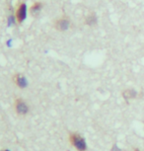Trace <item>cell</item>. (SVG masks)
Masks as SVG:
<instances>
[{
    "mask_svg": "<svg viewBox=\"0 0 144 151\" xmlns=\"http://www.w3.org/2000/svg\"><path fill=\"white\" fill-rule=\"evenodd\" d=\"M68 139L70 144L75 148L76 151H87L88 150V145H87L86 139L84 136H82L77 132H69Z\"/></svg>",
    "mask_w": 144,
    "mask_h": 151,
    "instance_id": "obj_1",
    "label": "cell"
},
{
    "mask_svg": "<svg viewBox=\"0 0 144 151\" xmlns=\"http://www.w3.org/2000/svg\"><path fill=\"white\" fill-rule=\"evenodd\" d=\"M28 8L25 0H19L15 9V19L18 25H21L27 18Z\"/></svg>",
    "mask_w": 144,
    "mask_h": 151,
    "instance_id": "obj_2",
    "label": "cell"
},
{
    "mask_svg": "<svg viewBox=\"0 0 144 151\" xmlns=\"http://www.w3.org/2000/svg\"><path fill=\"white\" fill-rule=\"evenodd\" d=\"M14 111L19 116H26L30 112V106L23 98H16L14 100Z\"/></svg>",
    "mask_w": 144,
    "mask_h": 151,
    "instance_id": "obj_3",
    "label": "cell"
},
{
    "mask_svg": "<svg viewBox=\"0 0 144 151\" xmlns=\"http://www.w3.org/2000/svg\"><path fill=\"white\" fill-rule=\"evenodd\" d=\"M70 27V19L67 16L59 17L53 22V28L58 32H65Z\"/></svg>",
    "mask_w": 144,
    "mask_h": 151,
    "instance_id": "obj_4",
    "label": "cell"
},
{
    "mask_svg": "<svg viewBox=\"0 0 144 151\" xmlns=\"http://www.w3.org/2000/svg\"><path fill=\"white\" fill-rule=\"evenodd\" d=\"M13 83L16 85L19 89H26V88L29 86V81L26 76L24 75L23 73L17 72L13 75L12 77Z\"/></svg>",
    "mask_w": 144,
    "mask_h": 151,
    "instance_id": "obj_5",
    "label": "cell"
},
{
    "mask_svg": "<svg viewBox=\"0 0 144 151\" xmlns=\"http://www.w3.org/2000/svg\"><path fill=\"white\" fill-rule=\"evenodd\" d=\"M44 8V3L41 1H36L34 2V3L31 5L30 7V15L33 17V18H37V17L39 16V14H41L42 10H43Z\"/></svg>",
    "mask_w": 144,
    "mask_h": 151,
    "instance_id": "obj_6",
    "label": "cell"
},
{
    "mask_svg": "<svg viewBox=\"0 0 144 151\" xmlns=\"http://www.w3.org/2000/svg\"><path fill=\"white\" fill-rule=\"evenodd\" d=\"M121 95H123V98L125 99L126 102H128V101H130V100H133L136 98L138 93L136 90L132 89V88H129V89H125L123 91Z\"/></svg>",
    "mask_w": 144,
    "mask_h": 151,
    "instance_id": "obj_7",
    "label": "cell"
},
{
    "mask_svg": "<svg viewBox=\"0 0 144 151\" xmlns=\"http://www.w3.org/2000/svg\"><path fill=\"white\" fill-rule=\"evenodd\" d=\"M98 23V18L97 16L95 15L94 13L90 14V15H88L86 17L85 19V24L87 25V26H90V27H94L96 24Z\"/></svg>",
    "mask_w": 144,
    "mask_h": 151,
    "instance_id": "obj_8",
    "label": "cell"
},
{
    "mask_svg": "<svg viewBox=\"0 0 144 151\" xmlns=\"http://www.w3.org/2000/svg\"><path fill=\"white\" fill-rule=\"evenodd\" d=\"M111 151H123V150H121L120 148L117 146V143H115V144H112Z\"/></svg>",
    "mask_w": 144,
    "mask_h": 151,
    "instance_id": "obj_9",
    "label": "cell"
},
{
    "mask_svg": "<svg viewBox=\"0 0 144 151\" xmlns=\"http://www.w3.org/2000/svg\"><path fill=\"white\" fill-rule=\"evenodd\" d=\"M133 151H141V150L139 149V148H134V149H133Z\"/></svg>",
    "mask_w": 144,
    "mask_h": 151,
    "instance_id": "obj_10",
    "label": "cell"
},
{
    "mask_svg": "<svg viewBox=\"0 0 144 151\" xmlns=\"http://www.w3.org/2000/svg\"><path fill=\"white\" fill-rule=\"evenodd\" d=\"M4 151H11V150L8 149V148H4Z\"/></svg>",
    "mask_w": 144,
    "mask_h": 151,
    "instance_id": "obj_11",
    "label": "cell"
},
{
    "mask_svg": "<svg viewBox=\"0 0 144 151\" xmlns=\"http://www.w3.org/2000/svg\"><path fill=\"white\" fill-rule=\"evenodd\" d=\"M0 151H4V149H1V150H0Z\"/></svg>",
    "mask_w": 144,
    "mask_h": 151,
    "instance_id": "obj_12",
    "label": "cell"
}]
</instances>
